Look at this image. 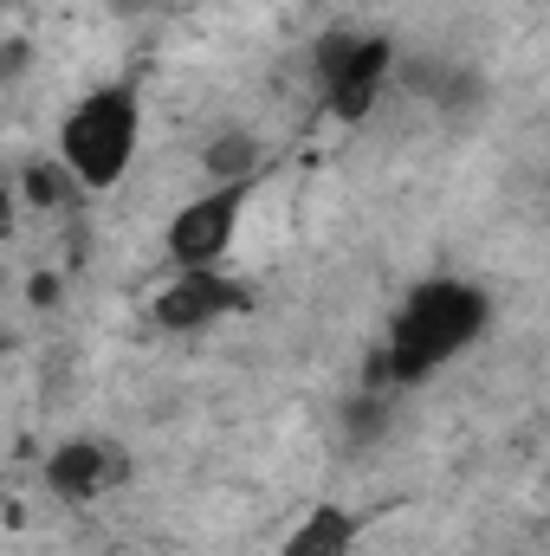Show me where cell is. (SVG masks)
<instances>
[{
  "mask_svg": "<svg viewBox=\"0 0 550 556\" xmlns=\"http://www.w3.org/2000/svg\"><path fill=\"white\" fill-rule=\"evenodd\" d=\"M78 194H85V181H78L59 155L20 168V201H26L33 214H65V207H78Z\"/></svg>",
  "mask_w": 550,
  "mask_h": 556,
  "instance_id": "9",
  "label": "cell"
},
{
  "mask_svg": "<svg viewBox=\"0 0 550 556\" xmlns=\"http://www.w3.org/2000/svg\"><path fill=\"white\" fill-rule=\"evenodd\" d=\"M26 59H33V46H26L20 33H7V46H0V78H20V72H26Z\"/></svg>",
  "mask_w": 550,
  "mask_h": 556,
  "instance_id": "11",
  "label": "cell"
},
{
  "mask_svg": "<svg viewBox=\"0 0 550 556\" xmlns=\"http://www.w3.org/2000/svg\"><path fill=\"white\" fill-rule=\"evenodd\" d=\"M357 39H363L357 26H337V33H324V39L311 46V78H317V91H324V85H330V78L343 72V59L357 52Z\"/></svg>",
  "mask_w": 550,
  "mask_h": 556,
  "instance_id": "10",
  "label": "cell"
},
{
  "mask_svg": "<svg viewBox=\"0 0 550 556\" xmlns=\"http://www.w3.org/2000/svg\"><path fill=\"white\" fill-rule=\"evenodd\" d=\"M357 538H363V518L343 511V505H311L291 538L278 544V556H357Z\"/></svg>",
  "mask_w": 550,
  "mask_h": 556,
  "instance_id": "7",
  "label": "cell"
},
{
  "mask_svg": "<svg viewBox=\"0 0 550 556\" xmlns=\"http://www.w3.org/2000/svg\"><path fill=\"white\" fill-rule=\"evenodd\" d=\"M111 7H117V13H155L162 0H111Z\"/></svg>",
  "mask_w": 550,
  "mask_h": 556,
  "instance_id": "13",
  "label": "cell"
},
{
  "mask_svg": "<svg viewBox=\"0 0 550 556\" xmlns=\"http://www.w3.org/2000/svg\"><path fill=\"white\" fill-rule=\"evenodd\" d=\"M234 311H247V291L221 273V266H208V273H175L155 291V304H149V317H155L162 330H214V324L234 317Z\"/></svg>",
  "mask_w": 550,
  "mask_h": 556,
  "instance_id": "4",
  "label": "cell"
},
{
  "mask_svg": "<svg viewBox=\"0 0 550 556\" xmlns=\"http://www.w3.org/2000/svg\"><path fill=\"white\" fill-rule=\"evenodd\" d=\"M260 201V181H208L195 201H182L162 227V253L175 273H208L234 253L240 227H247V207Z\"/></svg>",
  "mask_w": 550,
  "mask_h": 556,
  "instance_id": "3",
  "label": "cell"
},
{
  "mask_svg": "<svg viewBox=\"0 0 550 556\" xmlns=\"http://www.w3.org/2000/svg\"><path fill=\"white\" fill-rule=\"evenodd\" d=\"M117 479H124V453H117L111 440L78 433V440H59V446L46 453V492L65 498V505H91V498H104Z\"/></svg>",
  "mask_w": 550,
  "mask_h": 556,
  "instance_id": "6",
  "label": "cell"
},
{
  "mask_svg": "<svg viewBox=\"0 0 550 556\" xmlns=\"http://www.w3.org/2000/svg\"><path fill=\"white\" fill-rule=\"evenodd\" d=\"M201 175L208 181H266V142L253 130H214L201 142Z\"/></svg>",
  "mask_w": 550,
  "mask_h": 556,
  "instance_id": "8",
  "label": "cell"
},
{
  "mask_svg": "<svg viewBox=\"0 0 550 556\" xmlns=\"http://www.w3.org/2000/svg\"><path fill=\"white\" fill-rule=\"evenodd\" d=\"M142 149V91L130 78H111V85H91L65 124H59V162L85 181V194H104L130 175Z\"/></svg>",
  "mask_w": 550,
  "mask_h": 556,
  "instance_id": "2",
  "label": "cell"
},
{
  "mask_svg": "<svg viewBox=\"0 0 550 556\" xmlns=\"http://www.w3.org/2000/svg\"><path fill=\"white\" fill-rule=\"evenodd\" d=\"M492 330V298L473 285V278H421L389 337H383V369H389V389H414L427 382L434 369H447L460 350H473L479 337Z\"/></svg>",
  "mask_w": 550,
  "mask_h": 556,
  "instance_id": "1",
  "label": "cell"
},
{
  "mask_svg": "<svg viewBox=\"0 0 550 556\" xmlns=\"http://www.w3.org/2000/svg\"><path fill=\"white\" fill-rule=\"evenodd\" d=\"M33 304H59V278L52 273H33Z\"/></svg>",
  "mask_w": 550,
  "mask_h": 556,
  "instance_id": "12",
  "label": "cell"
},
{
  "mask_svg": "<svg viewBox=\"0 0 550 556\" xmlns=\"http://www.w3.org/2000/svg\"><path fill=\"white\" fill-rule=\"evenodd\" d=\"M389 78H396V39H389V33H363L357 52L343 59V72L324 85V111H330L337 124H363V117L383 104Z\"/></svg>",
  "mask_w": 550,
  "mask_h": 556,
  "instance_id": "5",
  "label": "cell"
}]
</instances>
